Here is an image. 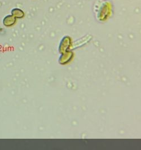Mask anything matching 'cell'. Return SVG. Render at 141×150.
I'll list each match as a JSON object with an SVG mask.
<instances>
[{
  "instance_id": "cell-1",
  "label": "cell",
  "mask_w": 141,
  "mask_h": 150,
  "mask_svg": "<svg viewBox=\"0 0 141 150\" xmlns=\"http://www.w3.org/2000/svg\"><path fill=\"white\" fill-rule=\"evenodd\" d=\"M16 22V18L14 16L11 15H8L6 16L3 19V24L5 26L9 27L14 25Z\"/></svg>"
},
{
  "instance_id": "cell-2",
  "label": "cell",
  "mask_w": 141,
  "mask_h": 150,
  "mask_svg": "<svg viewBox=\"0 0 141 150\" xmlns=\"http://www.w3.org/2000/svg\"><path fill=\"white\" fill-rule=\"evenodd\" d=\"M11 14L16 19H21L24 16V12L19 8H14L11 11Z\"/></svg>"
}]
</instances>
